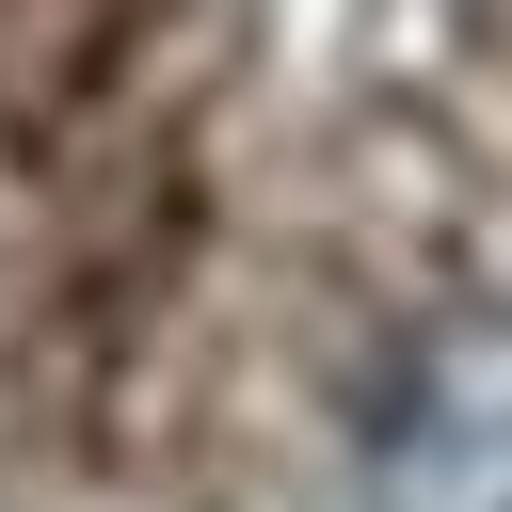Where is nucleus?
Segmentation results:
<instances>
[{"label": "nucleus", "mask_w": 512, "mask_h": 512, "mask_svg": "<svg viewBox=\"0 0 512 512\" xmlns=\"http://www.w3.org/2000/svg\"><path fill=\"white\" fill-rule=\"evenodd\" d=\"M368 512H512V304H464L384 368Z\"/></svg>", "instance_id": "nucleus-1"}]
</instances>
